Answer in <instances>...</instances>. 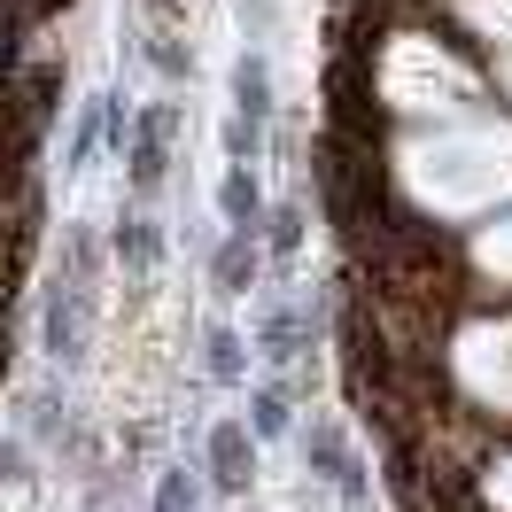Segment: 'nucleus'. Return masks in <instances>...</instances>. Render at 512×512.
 Wrapping results in <instances>:
<instances>
[{
    "label": "nucleus",
    "mask_w": 512,
    "mask_h": 512,
    "mask_svg": "<svg viewBox=\"0 0 512 512\" xmlns=\"http://www.w3.org/2000/svg\"><path fill=\"white\" fill-rule=\"evenodd\" d=\"M78 334H86V288L78 280H47V311H39L47 357H78Z\"/></svg>",
    "instance_id": "f257e3e1"
},
{
    "label": "nucleus",
    "mask_w": 512,
    "mask_h": 512,
    "mask_svg": "<svg viewBox=\"0 0 512 512\" xmlns=\"http://www.w3.org/2000/svg\"><path fill=\"white\" fill-rule=\"evenodd\" d=\"M202 450H210V481H218V489H249V481H256V443L233 427V419L210 427V443H202Z\"/></svg>",
    "instance_id": "f03ea898"
},
{
    "label": "nucleus",
    "mask_w": 512,
    "mask_h": 512,
    "mask_svg": "<svg viewBox=\"0 0 512 512\" xmlns=\"http://www.w3.org/2000/svg\"><path fill=\"white\" fill-rule=\"evenodd\" d=\"M163 140H171V109H148V117H140V140H132V187L140 194H156L163 171H171V163H163Z\"/></svg>",
    "instance_id": "7ed1b4c3"
},
{
    "label": "nucleus",
    "mask_w": 512,
    "mask_h": 512,
    "mask_svg": "<svg viewBox=\"0 0 512 512\" xmlns=\"http://www.w3.org/2000/svg\"><path fill=\"white\" fill-rule=\"evenodd\" d=\"M210 288H218V295H249L256 288V241H249V225H233V241L210 256Z\"/></svg>",
    "instance_id": "20e7f679"
},
{
    "label": "nucleus",
    "mask_w": 512,
    "mask_h": 512,
    "mask_svg": "<svg viewBox=\"0 0 512 512\" xmlns=\"http://www.w3.org/2000/svg\"><path fill=\"white\" fill-rule=\"evenodd\" d=\"M233 109H241L249 125L272 117V70H264V55H241V63H233Z\"/></svg>",
    "instance_id": "39448f33"
},
{
    "label": "nucleus",
    "mask_w": 512,
    "mask_h": 512,
    "mask_svg": "<svg viewBox=\"0 0 512 512\" xmlns=\"http://www.w3.org/2000/svg\"><path fill=\"white\" fill-rule=\"evenodd\" d=\"M311 466H319V474L334 481L342 497H357V489H365V474H357L350 450H342V427H311Z\"/></svg>",
    "instance_id": "423d86ee"
},
{
    "label": "nucleus",
    "mask_w": 512,
    "mask_h": 512,
    "mask_svg": "<svg viewBox=\"0 0 512 512\" xmlns=\"http://www.w3.org/2000/svg\"><path fill=\"white\" fill-rule=\"evenodd\" d=\"M218 202H225V218H233V225H256V218H264V194H256V179H249V163H233V171H225V187H218Z\"/></svg>",
    "instance_id": "0eeeda50"
},
{
    "label": "nucleus",
    "mask_w": 512,
    "mask_h": 512,
    "mask_svg": "<svg viewBox=\"0 0 512 512\" xmlns=\"http://www.w3.org/2000/svg\"><path fill=\"white\" fill-rule=\"evenodd\" d=\"M117 256H125L132 272H148V264L163 256V233H156L148 218H125V225H117Z\"/></svg>",
    "instance_id": "6e6552de"
},
{
    "label": "nucleus",
    "mask_w": 512,
    "mask_h": 512,
    "mask_svg": "<svg viewBox=\"0 0 512 512\" xmlns=\"http://www.w3.org/2000/svg\"><path fill=\"white\" fill-rule=\"evenodd\" d=\"M241 365H249V357H241V334H210V373H218V381H233V373H241Z\"/></svg>",
    "instance_id": "1a4fd4ad"
},
{
    "label": "nucleus",
    "mask_w": 512,
    "mask_h": 512,
    "mask_svg": "<svg viewBox=\"0 0 512 512\" xmlns=\"http://www.w3.org/2000/svg\"><path fill=\"white\" fill-rule=\"evenodd\" d=\"M288 396H280V388H264V396H256V435H288Z\"/></svg>",
    "instance_id": "9d476101"
},
{
    "label": "nucleus",
    "mask_w": 512,
    "mask_h": 512,
    "mask_svg": "<svg viewBox=\"0 0 512 512\" xmlns=\"http://www.w3.org/2000/svg\"><path fill=\"white\" fill-rule=\"evenodd\" d=\"M156 512H194V489H187L179 474H171V481L156 489Z\"/></svg>",
    "instance_id": "9b49d317"
},
{
    "label": "nucleus",
    "mask_w": 512,
    "mask_h": 512,
    "mask_svg": "<svg viewBox=\"0 0 512 512\" xmlns=\"http://www.w3.org/2000/svg\"><path fill=\"white\" fill-rule=\"evenodd\" d=\"M295 233H303V225H295V210H280V218H272V249H295Z\"/></svg>",
    "instance_id": "f8f14e48"
}]
</instances>
